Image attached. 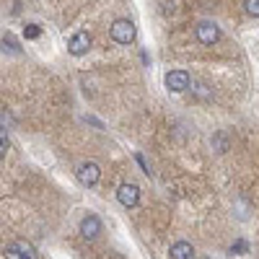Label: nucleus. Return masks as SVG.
I'll list each match as a JSON object with an SVG mask.
<instances>
[{
	"label": "nucleus",
	"instance_id": "obj_1",
	"mask_svg": "<svg viewBox=\"0 0 259 259\" xmlns=\"http://www.w3.org/2000/svg\"><path fill=\"white\" fill-rule=\"evenodd\" d=\"M109 34H112V39L117 41V45H133L138 31H135V24L130 18H117L112 24V29H109Z\"/></svg>",
	"mask_w": 259,
	"mask_h": 259
},
{
	"label": "nucleus",
	"instance_id": "obj_2",
	"mask_svg": "<svg viewBox=\"0 0 259 259\" xmlns=\"http://www.w3.org/2000/svg\"><path fill=\"white\" fill-rule=\"evenodd\" d=\"M75 179H78L83 187H96L99 179H101V168H99V163H94V161H83V163L78 166V171H75Z\"/></svg>",
	"mask_w": 259,
	"mask_h": 259
},
{
	"label": "nucleus",
	"instance_id": "obj_3",
	"mask_svg": "<svg viewBox=\"0 0 259 259\" xmlns=\"http://www.w3.org/2000/svg\"><path fill=\"white\" fill-rule=\"evenodd\" d=\"M194 36H197V41L200 45H205V47H212L215 41L221 39V29L212 24V21H200L197 24V29H194Z\"/></svg>",
	"mask_w": 259,
	"mask_h": 259
},
{
	"label": "nucleus",
	"instance_id": "obj_4",
	"mask_svg": "<svg viewBox=\"0 0 259 259\" xmlns=\"http://www.w3.org/2000/svg\"><path fill=\"white\" fill-rule=\"evenodd\" d=\"M163 80H166V89L171 94H184L189 89V73L187 70H168Z\"/></svg>",
	"mask_w": 259,
	"mask_h": 259
},
{
	"label": "nucleus",
	"instance_id": "obj_5",
	"mask_svg": "<svg viewBox=\"0 0 259 259\" xmlns=\"http://www.w3.org/2000/svg\"><path fill=\"white\" fill-rule=\"evenodd\" d=\"M89 50H91V34H89V31H75V34L68 39V52H70L73 57H83Z\"/></svg>",
	"mask_w": 259,
	"mask_h": 259
},
{
	"label": "nucleus",
	"instance_id": "obj_6",
	"mask_svg": "<svg viewBox=\"0 0 259 259\" xmlns=\"http://www.w3.org/2000/svg\"><path fill=\"white\" fill-rule=\"evenodd\" d=\"M99 233H101V221H99V215L89 212V215H85V218L80 221V236H83L85 241H94Z\"/></svg>",
	"mask_w": 259,
	"mask_h": 259
},
{
	"label": "nucleus",
	"instance_id": "obj_7",
	"mask_svg": "<svg viewBox=\"0 0 259 259\" xmlns=\"http://www.w3.org/2000/svg\"><path fill=\"white\" fill-rule=\"evenodd\" d=\"M117 200L124 205V207H135L140 202V189L135 184H122L117 189Z\"/></svg>",
	"mask_w": 259,
	"mask_h": 259
},
{
	"label": "nucleus",
	"instance_id": "obj_8",
	"mask_svg": "<svg viewBox=\"0 0 259 259\" xmlns=\"http://www.w3.org/2000/svg\"><path fill=\"white\" fill-rule=\"evenodd\" d=\"M168 256H171V259H192V256H194V249H192L189 241H177V244H171Z\"/></svg>",
	"mask_w": 259,
	"mask_h": 259
},
{
	"label": "nucleus",
	"instance_id": "obj_9",
	"mask_svg": "<svg viewBox=\"0 0 259 259\" xmlns=\"http://www.w3.org/2000/svg\"><path fill=\"white\" fill-rule=\"evenodd\" d=\"M13 246H16L21 254H24L26 259H36V249H34V244H29V241H24V239H18Z\"/></svg>",
	"mask_w": 259,
	"mask_h": 259
},
{
	"label": "nucleus",
	"instance_id": "obj_10",
	"mask_svg": "<svg viewBox=\"0 0 259 259\" xmlns=\"http://www.w3.org/2000/svg\"><path fill=\"white\" fill-rule=\"evenodd\" d=\"M212 148L218 150V153H226V150H228V138H226V133H218V135L212 138Z\"/></svg>",
	"mask_w": 259,
	"mask_h": 259
},
{
	"label": "nucleus",
	"instance_id": "obj_11",
	"mask_svg": "<svg viewBox=\"0 0 259 259\" xmlns=\"http://www.w3.org/2000/svg\"><path fill=\"white\" fill-rule=\"evenodd\" d=\"M0 47H3V52H11V55H21V47L16 45V39H13V36H6V39H3V45H0Z\"/></svg>",
	"mask_w": 259,
	"mask_h": 259
},
{
	"label": "nucleus",
	"instance_id": "obj_12",
	"mask_svg": "<svg viewBox=\"0 0 259 259\" xmlns=\"http://www.w3.org/2000/svg\"><path fill=\"white\" fill-rule=\"evenodd\" d=\"M244 11L254 18H259V0H244Z\"/></svg>",
	"mask_w": 259,
	"mask_h": 259
},
{
	"label": "nucleus",
	"instance_id": "obj_13",
	"mask_svg": "<svg viewBox=\"0 0 259 259\" xmlns=\"http://www.w3.org/2000/svg\"><path fill=\"white\" fill-rule=\"evenodd\" d=\"M11 148V140H8V133H6V130L3 127H0V158H3L6 156V150Z\"/></svg>",
	"mask_w": 259,
	"mask_h": 259
},
{
	"label": "nucleus",
	"instance_id": "obj_14",
	"mask_svg": "<svg viewBox=\"0 0 259 259\" xmlns=\"http://www.w3.org/2000/svg\"><path fill=\"white\" fill-rule=\"evenodd\" d=\"M39 34H41V29H39L36 24H29V26L24 29V36H26V39H36Z\"/></svg>",
	"mask_w": 259,
	"mask_h": 259
},
{
	"label": "nucleus",
	"instance_id": "obj_15",
	"mask_svg": "<svg viewBox=\"0 0 259 259\" xmlns=\"http://www.w3.org/2000/svg\"><path fill=\"white\" fill-rule=\"evenodd\" d=\"M3 254H6V259H26V256H24V254H21V251H18L16 246H8V249H6Z\"/></svg>",
	"mask_w": 259,
	"mask_h": 259
},
{
	"label": "nucleus",
	"instance_id": "obj_16",
	"mask_svg": "<svg viewBox=\"0 0 259 259\" xmlns=\"http://www.w3.org/2000/svg\"><path fill=\"white\" fill-rule=\"evenodd\" d=\"M197 96H200V99H207V96H212V91L207 89V85H202V83H197Z\"/></svg>",
	"mask_w": 259,
	"mask_h": 259
},
{
	"label": "nucleus",
	"instance_id": "obj_17",
	"mask_svg": "<svg viewBox=\"0 0 259 259\" xmlns=\"http://www.w3.org/2000/svg\"><path fill=\"white\" fill-rule=\"evenodd\" d=\"M135 158H138V163H140V166H143V171H145V174H148V177H150V166H148V163H145V158H143V156H140V153H138V156H135Z\"/></svg>",
	"mask_w": 259,
	"mask_h": 259
}]
</instances>
